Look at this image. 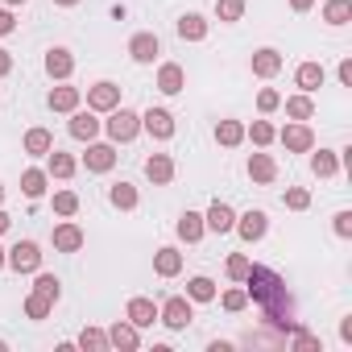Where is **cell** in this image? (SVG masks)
Wrapping results in <instances>:
<instances>
[{"label":"cell","mask_w":352,"mask_h":352,"mask_svg":"<svg viewBox=\"0 0 352 352\" xmlns=\"http://www.w3.org/2000/svg\"><path fill=\"white\" fill-rule=\"evenodd\" d=\"M278 104H282V96H278V91H274V87H265V91H261V96H257V108H261V112H274V108H278Z\"/></svg>","instance_id":"cell-44"},{"label":"cell","mask_w":352,"mask_h":352,"mask_svg":"<svg viewBox=\"0 0 352 352\" xmlns=\"http://www.w3.org/2000/svg\"><path fill=\"white\" fill-rule=\"evenodd\" d=\"M249 265H253V261H249L245 253H232V257H228V278H236V282H245V274H249Z\"/></svg>","instance_id":"cell-41"},{"label":"cell","mask_w":352,"mask_h":352,"mask_svg":"<svg viewBox=\"0 0 352 352\" xmlns=\"http://www.w3.org/2000/svg\"><path fill=\"white\" fill-rule=\"evenodd\" d=\"M278 137H282V145H286L290 153H307V149L315 145V133H311V129H307L302 120H298V124H286V129H282Z\"/></svg>","instance_id":"cell-6"},{"label":"cell","mask_w":352,"mask_h":352,"mask_svg":"<svg viewBox=\"0 0 352 352\" xmlns=\"http://www.w3.org/2000/svg\"><path fill=\"white\" fill-rule=\"evenodd\" d=\"M153 319H157V307L149 298H133L129 302V323L133 327H153Z\"/></svg>","instance_id":"cell-17"},{"label":"cell","mask_w":352,"mask_h":352,"mask_svg":"<svg viewBox=\"0 0 352 352\" xmlns=\"http://www.w3.org/2000/svg\"><path fill=\"white\" fill-rule=\"evenodd\" d=\"M137 133H141V116L116 104L112 116H108V137H112V141H133Z\"/></svg>","instance_id":"cell-2"},{"label":"cell","mask_w":352,"mask_h":352,"mask_svg":"<svg viewBox=\"0 0 352 352\" xmlns=\"http://www.w3.org/2000/svg\"><path fill=\"white\" fill-rule=\"evenodd\" d=\"M294 344H298V348H319V340H315V336H307V331H298V336H294Z\"/></svg>","instance_id":"cell-48"},{"label":"cell","mask_w":352,"mask_h":352,"mask_svg":"<svg viewBox=\"0 0 352 352\" xmlns=\"http://www.w3.org/2000/svg\"><path fill=\"white\" fill-rule=\"evenodd\" d=\"M153 270L162 274V278H174L183 270V253L179 249H157V257H153Z\"/></svg>","instance_id":"cell-18"},{"label":"cell","mask_w":352,"mask_h":352,"mask_svg":"<svg viewBox=\"0 0 352 352\" xmlns=\"http://www.w3.org/2000/svg\"><path fill=\"white\" fill-rule=\"evenodd\" d=\"M249 137H253V145H270V141L278 137V129H274L270 120H253V129H249Z\"/></svg>","instance_id":"cell-37"},{"label":"cell","mask_w":352,"mask_h":352,"mask_svg":"<svg viewBox=\"0 0 352 352\" xmlns=\"http://www.w3.org/2000/svg\"><path fill=\"white\" fill-rule=\"evenodd\" d=\"M13 30H17L13 13H9V9H0V38H5V34H13Z\"/></svg>","instance_id":"cell-46"},{"label":"cell","mask_w":352,"mask_h":352,"mask_svg":"<svg viewBox=\"0 0 352 352\" xmlns=\"http://www.w3.org/2000/svg\"><path fill=\"white\" fill-rule=\"evenodd\" d=\"M294 79H298L302 91H319V87H323V67H319V63H302Z\"/></svg>","instance_id":"cell-22"},{"label":"cell","mask_w":352,"mask_h":352,"mask_svg":"<svg viewBox=\"0 0 352 352\" xmlns=\"http://www.w3.org/2000/svg\"><path fill=\"white\" fill-rule=\"evenodd\" d=\"M179 236H183L187 245H195V241L204 236V216H199V212H183V220H179Z\"/></svg>","instance_id":"cell-26"},{"label":"cell","mask_w":352,"mask_h":352,"mask_svg":"<svg viewBox=\"0 0 352 352\" xmlns=\"http://www.w3.org/2000/svg\"><path fill=\"white\" fill-rule=\"evenodd\" d=\"M0 199H5V187H0Z\"/></svg>","instance_id":"cell-55"},{"label":"cell","mask_w":352,"mask_h":352,"mask_svg":"<svg viewBox=\"0 0 352 352\" xmlns=\"http://www.w3.org/2000/svg\"><path fill=\"white\" fill-rule=\"evenodd\" d=\"M54 212H58V216H75V212H79V195H75V191H58V195H54Z\"/></svg>","instance_id":"cell-38"},{"label":"cell","mask_w":352,"mask_h":352,"mask_svg":"<svg viewBox=\"0 0 352 352\" xmlns=\"http://www.w3.org/2000/svg\"><path fill=\"white\" fill-rule=\"evenodd\" d=\"M340 83H344V87H352V58H344V63H340Z\"/></svg>","instance_id":"cell-47"},{"label":"cell","mask_w":352,"mask_h":352,"mask_svg":"<svg viewBox=\"0 0 352 352\" xmlns=\"http://www.w3.org/2000/svg\"><path fill=\"white\" fill-rule=\"evenodd\" d=\"M83 166H87V170H96V174H104V170H112V166H116V149H112V145H87Z\"/></svg>","instance_id":"cell-11"},{"label":"cell","mask_w":352,"mask_h":352,"mask_svg":"<svg viewBox=\"0 0 352 352\" xmlns=\"http://www.w3.org/2000/svg\"><path fill=\"white\" fill-rule=\"evenodd\" d=\"M311 5H315V0H290V9H294V13H307Z\"/></svg>","instance_id":"cell-50"},{"label":"cell","mask_w":352,"mask_h":352,"mask_svg":"<svg viewBox=\"0 0 352 352\" xmlns=\"http://www.w3.org/2000/svg\"><path fill=\"white\" fill-rule=\"evenodd\" d=\"M286 208H290V212H307V208H311V195H307L302 187H290V191H286Z\"/></svg>","instance_id":"cell-40"},{"label":"cell","mask_w":352,"mask_h":352,"mask_svg":"<svg viewBox=\"0 0 352 352\" xmlns=\"http://www.w3.org/2000/svg\"><path fill=\"white\" fill-rule=\"evenodd\" d=\"M100 133V120H96V112L87 108V112H71V137H79V141H91Z\"/></svg>","instance_id":"cell-15"},{"label":"cell","mask_w":352,"mask_h":352,"mask_svg":"<svg viewBox=\"0 0 352 352\" xmlns=\"http://www.w3.org/2000/svg\"><path fill=\"white\" fill-rule=\"evenodd\" d=\"M79 245H83V232H79L75 224H58V228H54V249H58V253H75Z\"/></svg>","instance_id":"cell-21"},{"label":"cell","mask_w":352,"mask_h":352,"mask_svg":"<svg viewBox=\"0 0 352 352\" xmlns=\"http://www.w3.org/2000/svg\"><path fill=\"white\" fill-rule=\"evenodd\" d=\"M236 232H241V241H261L265 236V228H270V220H265V212H245V216H236V224H232Z\"/></svg>","instance_id":"cell-7"},{"label":"cell","mask_w":352,"mask_h":352,"mask_svg":"<svg viewBox=\"0 0 352 352\" xmlns=\"http://www.w3.org/2000/svg\"><path fill=\"white\" fill-rule=\"evenodd\" d=\"M183 83H187V75H183L179 63H166V67L157 71V91H166V96H179Z\"/></svg>","instance_id":"cell-12"},{"label":"cell","mask_w":352,"mask_h":352,"mask_svg":"<svg viewBox=\"0 0 352 352\" xmlns=\"http://www.w3.org/2000/svg\"><path fill=\"white\" fill-rule=\"evenodd\" d=\"M108 344H112V348H137L141 340H137V327H133V323H112Z\"/></svg>","instance_id":"cell-27"},{"label":"cell","mask_w":352,"mask_h":352,"mask_svg":"<svg viewBox=\"0 0 352 352\" xmlns=\"http://www.w3.org/2000/svg\"><path fill=\"white\" fill-rule=\"evenodd\" d=\"M245 282H249L253 302L265 311V319H270L274 327L294 331V302H290V294H286V282H282L274 270H265V265H249Z\"/></svg>","instance_id":"cell-1"},{"label":"cell","mask_w":352,"mask_h":352,"mask_svg":"<svg viewBox=\"0 0 352 352\" xmlns=\"http://www.w3.org/2000/svg\"><path fill=\"white\" fill-rule=\"evenodd\" d=\"M311 112H315L311 96H290V100H286V116H290V120H311Z\"/></svg>","instance_id":"cell-33"},{"label":"cell","mask_w":352,"mask_h":352,"mask_svg":"<svg viewBox=\"0 0 352 352\" xmlns=\"http://www.w3.org/2000/svg\"><path fill=\"white\" fill-rule=\"evenodd\" d=\"M311 170H315V174H319V179H331V174H336V170H340V157H336V153H331V149H319V153H315V157H311Z\"/></svg>","instance_id":"cell-29"},{"label":"cell","mask_w":352,"mask_h":352,"mask_svg":"<svg viewBox=\"0 0 352 352\" xmlns=\"http://www.w3.org/2000/svg\"><path fill=\"white\" fill-rule=\"evenodd\" d=\"M50 108L54 112H75L79 108V87H54L50 91Z\"/></svg>","instance_id":"cell-23"},{"label":"cell","mask_w":352,"mask_h":352,"mask_svg":"<svg viewBox=\"0 0 352 352\" xmlns=\"http://www.w3.org/2000/svg\"><path fill=\"white\" fill-rule=\"evenodd\" d=\"M5 265H13L17 274H34V270L42 265V249H38L34 241H21V245H13V249L5 253Z\"/></svg>","instance_id":"cell-3"},{"label":"cell","mask_w":352,"mask_h":352,"mask_svg":"<svg viewBox=\"0 0 352 352\" xmlns=\"http://www.w3.org/2000/svg\"><path fill=\"white\" fill-rule=\"evenodd\" d=\"M336 236H352V212H340L336 216Z\"/></svg>","instance_id":"cell-45"},{"label":"cell","mask_w":352,"mask_h":352,"mask_svg":"<svg viewBox=\"0 0 352 352\" xmlns=\"http://www.w3.org/2000/svg\"><path fill=\"white\" fill-rule=\"evenodd\" d=\"M79 344H83V348H91V352H104V348H108V336H104L100 327H83Z\"/></svg>","instance_id":"cell-39"},{"label":"cell","mask_w":352,"mask_h":352,"mask_svg":"<svg viewBox=\"0 0 352 352\" xmlns=\"http://www.w3.org/2000/svg\"><path fill=\"white\" fill-rule=\"evenodd\" d=\"M13 71V54L9 50H0V75H9Z\"/></svg>","instance_id":"cell-49"},{"label":"cell","mask_w":352,"mask_h":352,"mask_svg":"<svg viewBox=\"0 0 352 352\" xmlns=\"http://www.w3.org/2000/svg\"><path fill=\"white\" fill-rule=\"evenodd\" d=\"M50 174H54V179H71V174H75V157L50 149Z\"/></svg>","instance_id":"cell-34"},{"label":"cell","mask_w":352,"mask_h":352,"mask_svg":"<svg viewBox=\"0 0 352 352\" xmlns=\"http://www.w3.org/2000/svg\"><path fill=\"white\" fill-rule=\"evenodd\" d=\"M195 315H191V302L187 298H170L166 307H162V323L166 327H174V331H179V327H187Z\"/></svg>","instance_id":"cell-8"},{"label":"cell","mask_w":352,"mask_h":352,"mask_svg":"<svg viewBox=\"0 0 352 352\" xmlns=\"http://www.w3.org/2000/svg\"><path fill=\"white\" fill-rule=\"evenodd\" d=\"M5 5H25V0H5Z\"/></svg>","instance_id":"cell-53"},{"label":"cell","mask_w":352,"mask_h":352,"mask_svg":"<svg viewBox=\"0 0 352 352\" xmlns=\"http://www.w3.org/2000/svg\"><path fill=\"white\" fill-rule=\"evenodd\" d=\"M108 199H112V208L129 212V208H137V187H133V183H116V187L108 191Z\"/></svg>","instance_id":"cell-28"},{"label":"cell","mask_w":352,"mask_h":352,"mask_svg":"<svg viewBox=\"0 0 352 352\" xmlns=\"http://www.w3.org/2000/svg\"><path fill=\"white\" fill-rule=\"evenodd\" d=\"M116 104H120V87H116V83L104 79V83L87 87V108H91V112H112Z\"/></svg>","instance_id":"cell-4"},{"label":"cell","mask_w":352,"mask_h":352,"mask_svg":"<svg viewBox=\"0 0 352 352\" xmlns=\"http://www.w3.org/2000/svg\"><path fill=\"white\" fill-rule=\"evenodd\" d=\"M9 224H13V220H9V212H0V232H5Z\"/></svg>","instance_id":"cell-51"},{"label":"cell","mask_w":352,"mask_h":352,"mask_svg":"<svg viewBox=\"0 0 352 352\" xmlns=\"http://www.w3.org/2000/svg\"><path fill=\"white\" fill-rule=\"evenodd\" d=\"M71 71H75L71 50H50V54H46V75H50V79H67Z\"/></svg>","instance_id":"cell-16"},{"label":"cell","mask_w":352,"mask_h":352,"mask_svg":"<svg viewBox=\"0 0 352 352\" xmlns=\"http://www.w3.org/2000/svg\"><path fill=\"white\" fill-rule=\"evenodd\" d=\"M54 5H79V0H54Z\"/></svg>","instance_id":"cell-52"},{"label":"cell","mask_w":352,"mask_h":352,"mask_svg":"<svg viewBox=\"0 0 352 352\" xmlns=\"http://www.w3.org/2000/svg\"><path fill=\"white\" fill-rule=\"evenodd\" d=\"M50 149H54V137H50L46 129H30V133H25V153L42 157V153H50Z\"/></svg>","instance_id":"cell-25"},{"label":"cell","mask_w":352,"mask_h":352,"mask_svg":"<svg viewBox=\"0 0 352 352\" xmlns=\"http://www.w3.org/2000/svg\"><path fill=\"white\" fill-rule=\"evenodd\" d=\"M187 298L212 302V298H216V282H212V278H191V282H187Z\"/></svg>","instance_id":"cell-31"},{"label":"cell","mask_w":352,"mask_h":352,"mask_svg":"<svg viewBox=\"0 0 352 352\" xmlns=\"http://www.w3.org/2000/svg\"><path fill=\"white\" fill-rule=\"evenodd\" d=\"M50 307H54V298H46V294H38V290L25 298V315H30V319H46Z\"/></svg>","instance_id":"cell-35"},{"label":"cell","mask_w":352,"mask_h":352,"mask_svg":"<svg viewBox=\"0 0 352 352\" xmlns=\"http://www.w3.org/2000/svg\"><path fill=\"white\" fill-rule=\"evenodd\" d=\"M348 17H352V0H327V9H323L327 25H344Z\"/></svg>","instance_id":"cell-32"},{"label":"cell","mask_w":352,"mask_h":352,"mask_svg":"<svg viewBox=\"0 0 352 352\" xmlns=\"http://www.w3.org/2000/svg\"><path fill=\"white\" fill-rule=\"evenodd\" d=\"M278 71H282V54H278V50L265 46V50L253 54V75H257V79H274Z\"/></svg>","instance_id":"cell-13"},{"label":"cell","mask_w":352,"mask_h":352,"mask_svg":"<svg viewBox=\"0 0 352 352\" xmlns=\"http://www.w3.org/2000/svg\"><path fill=\"white\" fill-rule=\"evenodd\" d=\"M216 17L220 21H241L245 17V0H216Z\"/></svg>","instance_id":"cell-36"},{"label":"cell","mask_w":352,"mask_h":352,"mask_svg":"<svg viewBox=\"0 0 352 352\" xmlns=\"http://www.w3.org/2000/svg\"><path fill=\"white\" fill-rule=\"evenodd\" d=\"M141 129H145L149 137L166 141V137H174V116H170L166 108H149V112L141 116Z\"/></svg>","instance_id":"cell-5"},{"label":"cell","mask_w":352,"mask_h":352,"mask_svg":"<svg viewBox=\"0 0 352 352\" xmlns=\"http://www.w3.org/2000/svg\"><path fill=\"white\" fill-rule=\"evenodd\" d=\"M216 141L228 145V149L241 145V141H245V124H241V120H220V124H216Z\"/></svg>","instance_id":"cell-24"},{"label":"cell","mask_w":352,"mask_h":352,"mask_svg":"<svg viewBox=\"0 0 352 352\" xmlns=\"http://www.w3.org/2000/svg\"><path fill=\"white\" fill-rule=\"evenodd\" d=\"M145 179L157 183V187L174 179V162H170V153H149V157H145Z\"/></svg>","instance_id":"cell-9"},{"label":"cell","mask_w":352,"mask_h":352,"mask_svg":"<svg viewBox=\"0 0 352 352\" xmlns=\"http://www.w3.org/2000/svg\"><path fill=\"white\" fill-rule=\"evenodd\" d=\"M34 290L58 302V278H54V274H38V282H34Z\"/></svg>","instance_id":"cell-42"},{"label":"cell","mask_w":352,"mask_h":352,"mask_svg":"<svg viewBox=\"0 0 352 352\" xmlns=\"http://www.w3.org/2000/svg\"><path fill=\"white\" fill-rule=\"evenodd\" d=\"M249 179H253V183H274V179H278V166H274L270 153H253V157H249Z\"/></svg>","instance_id":"cell-14"},{"label":"cell","mask_w":352,"mask_h":352,"mask_svg":"<svg viewBox=\"0 0 352 352\" xmlns=\"http://www.w3.org/2000/svg\"><path fill=\"white\" fill-rule=\"evenodd\" d=\"M232 224H236V212L228 208V204H212L208 208V216H204V228H212V232H232Z\"/></svg>","instance_id":"cell-10"},{"label":"cell","mask_w":352,"mask_h":352,"mask_svg":"<svg viewBox=\"0 0 352 352\" xmlns=\"http://www.w3.org/2000/svg\"><path fill=\"white\" fill-rule=\"evenodd\" d=\"M179 38H183V42H204V38H208V21H204L199 13H187V17L179 21Z\"/></svg>","instance_id":"cell-19"},{"label":"cell","mask_w":352,"mask_h":352,"mask_svg":"<svg viewBox=\"0 0 352 352\" xmlns=\"http://www.w3.org/2000/svg\"><path fill=\"white\" fill-rule=\"evenodd\" d=\"M21 191L30 199H42V191H46V170H25L21 174Z\"/></svg>","instance_id":"cell-30"},{"label":"cell","mask_w":352,"mask_h":352,"mask_svg":"<svg viewBox=\"0 0 352 352\" xmlns=\"http://www.w3.org/2000/svg\"><path fill=\"white\" fill-rule=\"evenodd\" d=\"M129 54H133L137 63H153V58H157V38H153V34H137V38L129 42Z\"/></svg>","instance_id":"cell-20"},{"label":"cell","mask_w":352,"mask_h":352,"mask_svg":"<svg viewBox=\"0 0 352 352\" xmlns=\"http://www.w3.org/2000/svg\"><path fill=\"white\" fill-rule=\"evenodd\" d=\"M0 265H5V249H0Z\"/></svg>","instance_id":"cell-54"},{"label":"cell","mask_w":352,"mask_h":352,"mask_svg":"<svg viewBox=\"0 0 352 352\" xmlns=\"http://www.w3.org/2000/svg\"><path fill=\"white\" fill-rule=\"evenodd\" d=\"M245 302H249V290H228L224 294V311H232V315L245 311Z\"/></svg>","instance_id":"cell-43"}]
</instances>
